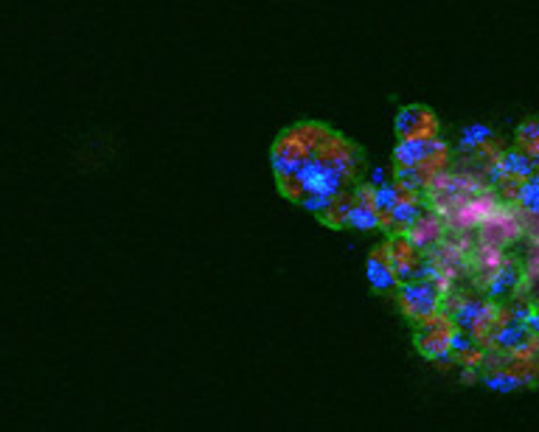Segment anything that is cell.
<instances>
[{"label":"cell","instance_id":"cell-13","mask_svg":"<svg viewBox=\"0 0 539 432\" xmlns=\"http://www.w3.org/2000/svg\"><path fill=\"white\" fill-rule=\"evenodd\" d=\"M427 208L422 202V197H413V194H405L402 200L396 202L394 208L388 214L382 216V231L385 233H408V228L422 216V211Z\"/></svg>","mask_w":539,"mask_h":432},{"label":"cell","instance_id":"cell-9","mask_svg":"<svg viewBox=\"0 0 539 432\" xmlns=\"http://www.w3.org/2000/svg\"><path fill=\"white\" fill-rule=\"evenodd\" d=\"M394 132L396 141L399 138H419V135H438L441 132V124H438V116L424 107V104H408L402 107L394 118Z\"/></svg>","mask_w":539,"mask_h":432},{"label":"cell","instance_id":"cell-16","mask_svg":"<svg viewBox=\"0 0 539 432\" xmlns=\"http://www.w3.org/2000/svg\"><path fill=\"white\" fill-rule=\"evenodd\" d=\"M483 385H486L489 390H495V393H514V390H520V388H531V385H528V379H525L523 374H517L511 365L486 371V374H483Z\"/></svg>","mask_w":539,"mask_h":432},{"label":"cell","instance_id":"cell-7","mask_svg":"<svg viewBox=\"0 0 539 432\" xmlns=\"http://www.w3.org/2000/svg\"><path fill=\"white\" fill-rule=\"evenodd\" d=\"M385 253H388V261H391V267H394L399 284L416 278V275H424L427 259H424L422 250H416V247L410 245L405 233H388Z\"/></svg>","mask_w":539,"mask_h":432},{"label":"cell","instance_id":"cell-11","mask_svg":"<svg viewBox=\"0 0 539 432\" xmlns=\"http://www.w3.org/2000/svg\"><path fill=\"white\" fill-rule=\"evenodd\" d=\"M346 228L363 233L382 231V216H379L374 202H371V188L363 186V183L354 188V200H351L349 216H346Z\"/></svg>","mask_w":539,"mask_h":432},{"label":"cell","instance_id":"cell-10","mask_svg":"<svg viewBox=\"0 0 539 432\" xmlns=\"http://www.w3.org/2000/svg\"><path fill=\"white\" fill-rule=\"evenodd\" d=\"M405 236H408V242L416 247V250H422V253L433 250V247L441 245V239L447 236L444 216L436 214V211H430V208H424L422 216L410 225Z\"/></svg>","mask_w":539,"mask_h":432},{"label":"cell","instance_id":"cell-22","mask_svg":"<svg viewBox=\"0 0 539 432\" xmlns=\"http://www.w3.org/2000/svg\"><path fill=\"white\" fill-rule=\"evenodd\" d=\"M531 306H534V309H539V295H537V298H534V303H531Z\"/></svg>","mask_w":539,"mask_h":432},{"label":"cell","instance_id":"cell-6","mask_svg":"<svg viewBox=\"0 0 539 432\" xmlns=\"http://www.w3.org/2000/svg\"><path fill=\"white\" fill-rule=\"evenodd\" d=\"M422 329L416 332V348L422 354L424 360L438 362V365H447L452 362L450 351V332H452V320L438 312L436 317L419 323Z\"/></svg>","mask_w":539,"mask_h":432},{"label":"cell","instance_id":"cell-18","mask_svg":"<svg viewBox=\"0 0 539 432\" xmlns=\"http://www.w3.org/2000/svg\"><path fill=\"white\" fill-rule=\"evenodd\" d=\"M492 141H495V132H492V127H486V124H467L461 130V135H458V146L464 152L486 149V146H492Z\"/></svg>","mask_w":539,"mask_h":432},{"label":"cell","instance_id":"cell-3","mask_svg":"<svg viewBox=\"0 0 539 432\" xmlns=\"http://www.w3.org/2000/svg\"><path fill=\"white\" fill-rule=\"evenodd\" d=\"M396 303H399L402 315L410 317L413 323H424V320H430V317H436L441 312L444 292L438 287L436 278L416 275V278L402 281L396 287Z\"/></svg>","mask_w":539,"mask_h":432},{"label":"cell","instance_id":"cell-21","mask_svg":"<svg viewBox=\"0 0 539 432\" xmlns=\"http://www.w3.org/2000/svg\"><path fill=\"white\" fill-rule=\"evenodd\" d=\"M385 180H391V177L382 172V169H371V172L365 174V180H360V183H363V186H368V188H377L379 183H385Z\"/></svg>","mask_w":539,"mask_h":432},{"label":"cell","instance_id":"cell-5","mask_svg":"<svg viewBox=\"0 0 539 432\" xmlns=\"http://www.w3.org/2000/svg\"><path fill=\"white\" fill-rule=\"evenodd\" d=\"M447 317L452 320V326H458L461 332L472 334L475 340L486 343V337L495 329L497 317H500V306L489 298L486 301H461Z\"/></svg>","mask_w":539,"mask_h":432},{"label":"cell","instance_id":"cell-20","mask_svg":"<svg viewBox=\"0 0 539 432\" xmlns=\"http://www.w3.org/2000/svg\"><path fill=\"white\" fill-rule=\"evenodd\" d=\"M402 197H405V191L399 188V183H396L394 177L385 180V183H379L377 188H371V202H374V208L379 211V216L388 214Z\"/></svg>","mask_w":539,"mask_h":432},{"label":"cell","instance_id":"cell-19","mask_svg":"<svg viewBox=\"0 0 539 432\" xmlns=\"http://www.w3.org/2000/svg\"><path fill=\"white\" fill-rule=\"evenodd\" d=\"M514 205H517L523 214L539 216V169L520 183L517 197H514Z\"/></svg>","mask_w":539,"mask_h":432},{"label":"cell","instance_id":"cell-12","mask_svg":"<svg viewBox=\"0 0 539 432\" xmlns=\"http://www.w3.org/2000/svg\"><path fill=\"white\" fill-rule=\"evenodd\" d=\"M365 278H368L371 289L379 292V295H385V292H396V287H399V278H396L394 267H391V261H388L385 245L374 247V250L368 253V261H365Z\"/></svg>","mask_w":539,"mask_h":432},{"label":"cell","instance_id":"cell-15","mask_svg":"<svg viewBox=\"0 0 539 432\" xmlns=\"http://www.w3.org/2000/svg\"><path fill=\"white\" fill-rule=\"evenodd\" d=\"M534 172H537V163L528 158L525 152H520V149H509V152H503V155L492 163V180L509 177V180L523 183L525 177H531Z\"/></svg>","mask_w":539,"mask_h":432},{"label":"cell","instance_id":"cell-17","mask_svg":"<svg viewBox=\"0 0 539 432\" xmlns=\"http://www.w3.org/2000/svg\"><path fill=\"white\" fill-rule=\"evenodd\" d=\"M514 141H517V149L534 160L539 169V118H525L523 124L517 127Z\"/></svg>","mask_w":539,"mask_h":432},{"label":"cell","instance_id":"cell-4","mask_svg":"<svg viewBox=\"0 0 539 432\" xmlns=\"http://www.w3.org/2000/svg\"><path fill=\"white\" fill-rule=\"evenodd\" d=\"M500 202L503 200L497 197V191L481 188V191L469 194V197H464L461 202L450 205V208L444 211V225H447V231L455 233L478 231L483 222L500 208Z\"/></svg>","mask_w":539,"mask_h":432},{"label":"cell","instance_id":"cell-23","mask_svg":"<svg viewBox=\"0 0 539 432\" xmlns=\"http://www.w3.org/2000/svg\"><path fill=\"white\" fill-rule=\"evenodd\" d=\"M534 242H537V247H539V239H534ZM537 275H539V253H537Z\"/></svg>","mask_w":539,"mask_h":432},{"label":"cell","instance_id":"cell-2","mask_svg":"<svg viewBox=\"0 0 539 432\" xmlns=\"http://www.w3.org/2000/svg\"><path fill=\"white\" fill-rule=\"evenodd\" d=\"M450 149L441 135H419V138H399L394 146L396 169H424L436 177L447 166Z\"/></svg>","mask_w":539,"mask_h":432},{"label":"cell","instance_id":"cell-8","mask_svg":"<svg viewBox=\"0 0 539 432\" xmlns=\"http://www.w3.org/2000/svg\"><path fill=\"white\" fill-rule=\"evenodd\" d=\"M478 231H481L486 245H495L503 250V247L511 245L514 239H520V233H523L525 228L523 222H520V216H517V211H511L509 205L500 202V208L483 222Z\"/></svg>","mask_w":539,"mask_h":432},{"label":"cell","instance_id":"cell-14","mask_svg":"<svg viewBox=\"0 0 539 432\" xmlns=\"http://www.w3.org/2000/svg\"><path fill=\"white\" fill-rule=\"evenodd\" d=\"M523 284V270L517 264H500L486 278V295L489 301H509L511 295Z\"/></svg>","mask_w":539,"mask_h":432},{"label":"cell","instance_id":"cell-1","mask_svg":"<svg viewBox=\"0 0 539 432\" xmlns=\"http://www.w3.org/2000/svg\"><path fill=\"white\" fill-rule=\"evenodd\" d=\"M270 169L281 197L323 219L340 197L360 186L363 152L329 124L301 121L273 141Z\"/></svg>","mask_w":539,"mask_h":432}]
</instances>
